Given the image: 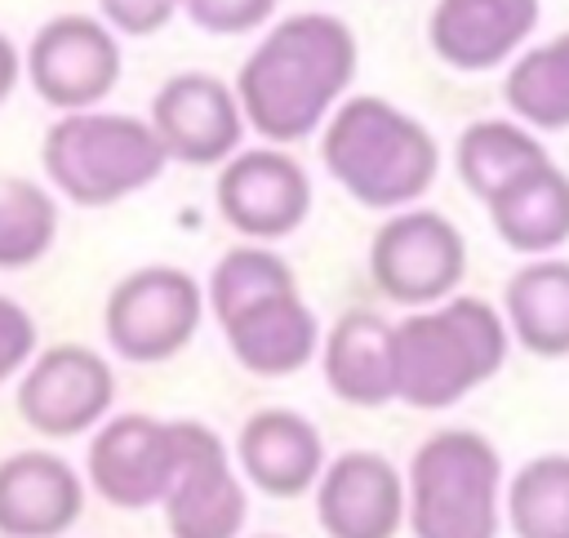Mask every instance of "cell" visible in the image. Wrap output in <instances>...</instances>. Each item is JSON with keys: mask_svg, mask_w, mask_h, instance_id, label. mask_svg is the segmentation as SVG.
Wrapping results in <instances>:
<instances>
[{"mask_svg": "<svg viewBox=\"0 0 569 538\" xmlns=\"http://www.w3.org/2000/svg\"><path fill=\"white\" fill-rule=\"evenodd\" d=\"M356 76V36L333 13L280 18L244 58L236 98L267 142H298L329 124Z\"/></svg>", "mask_w": 569, "mask_h": 538, "instance_id": "1", "label": "cell"}, {"mask_svg": "<svg viewBox=\"0 0 569 538\" xmlns=\"http://www.w3.org/2000/svg\"><path fill=\"white\" fill-rule=\"evenodd\" d=\"M511 347L502 311L485 298H445L396 325V400L413 409H449L489 382Z\"/></svg>", "mask_w": 569, "mask_h": 538, "instance_id": "2", "label": "cell"}, {"mask_svg": "<svg viewBox=\"0 0 569 538\" xmlns=\"http://www.w3.org/2000/svg\"><path fill=\"white\" fill-rule=\"evenodd\" d=\"M320 156L365 209H409L440 169L431 129L387 98H347L325 124Z\"/></svg>", "mask_w": 569, "mask_h": 538, "instance_id": "3", "label": "cell"}, {"mask_svg": "<svg viewBox=\"0 0 569 538\" xmlns=\"http://www.w3.org/2000/svg\"><path fill=\"white\" fill-rule=\"evenodd\" d=\"M40 165L58 196L84 209H102L151 187L164 173L169 156L151 120L93 107L49 124L40 142Z\"/></svg>", "mask_w": 569, "mask_h": 538, "instance_id": "4", "label": "cell"}, {"mask_svg": "<svg viewBox=\"0 0 569 538\" xmlns=\"http://www.w3.org/2000/svg\"><path fill=\"white\" fill-rule=\"evenodd\" d=\"M405 485L413 538H498L502 458L480 431L445 427L427 436Z\"/></svg>", "mask_w": 569, "mask_h": 538, "instance_id": "5", "label": "cell"}, {"mask_svg": "<svg viewBox=\"0 0 569 538\" xmlns=\"http://www.w3.org/2000/svg\"><path fill=\"white\" fill-rule=\"evenodd\" d=\"M369 271L391 302L422 311L453 298L467 271V240L445 213L409 205L378 227L369 245Z\"/></svg>", "mask_w": 569, "mask_h": 538, "instance_id": "6", "label": "cell"}, {"mask_svg": "<svg viewBox=\"0 0 569 538\" xmlns=\"http://www.w3.org/2000/svg\"><path fill=\"white\" fill-rule=\"evenodd\" d=\"M204 293L182 267H142L124 276L107 298V342L133 365L178 356L200 329Z\"/></svg>", "mask_w": 569, "mask_h": 538, "instance_id": "7", "label": "cell"}, {"mask_svg": "<svg viewBox=\"0 0 569 538\" xmlns=\"http://www.w3.org/2000/svg\"><path fill=\"white\" fill-rule=\"evenodd\" d=\"M22 71L31 89L62 116L93 111L120 84V36L102 18L58 13L31 36Z\"/></svg>", "mask_w": 569, "mask_h": 538, "instance_id": "8", "label": "cell"}, {"mask_svg": "<svg viewBox=\"0 0 569 538\" xmlns=\"http://www.w3.org/2000/svg\"><path fill=\"white\" fill-rule=\"evenodd\" d=\"M182 462V418L160 422L151 414H116L89 440V489L111 507L142 511L164 502Z\"/></svg>", "mask_w": 569, "mask_h": 538, "instance_id": "9", "label": "cell"}, {"mask_svg": "<svg viewBox=\"0 0 569 538\" xmlns=\"http://www.w3.org/2000/svg\"><path fill=\"white\" fill-rule=\"evenodd\" d=\"M116 400L111 365L80 342H58L31 356L18 378V414L31 431L49 440H71L98 431Z\"/></svg>", "mask_w": 569, "mask_h": 538, "instance_id": "10", "label": "cell"}, {"mask_svg": "<svg viewBox=\"0 0 569 538\" xmlns=\"http://www.w3.org/2000/svg\"><path fill=\"white\" fill-rule=\"evenodd\" d=\"M218 213L222 222L244 236L249 245H267V240H284L289 231H298L311 213V178L307 169L276 151V147H258V151H240L218 169Z\"/></svg>", "mask_w": 569, "mask_h": 538, "instance_id": "11", "label": "cell"}, {"mask_svg": "<svg viewBox=\"0 0 569 538\" xmlns=\"http://www.w3.org/2000/svg\"><path fill=\"white\" fill-rule=\"evenodd\" d=\"M160 507L173 538H236L244 529L249 498L213 427L182 418V462Z\"/></svg>", "mask_w": 569, "mask_h": 538, "instance_id": "12", "label": "cell"}, {"mask_svg": "<svg viewBox=\"0 0 569 538\" xmlns=\"http://www.w3.org/2000/svg\"><path fill=\"white\" fill-rule=\"evenodd\" d=\"M151 129L169 160L227 165L244 138V111L227 80L209 71H178L151 98Z\"/></svg>", "mask_w": 569, "mask_h": 538, "instance_id": "13", "label": "cell"}, {"mask_svg": "<svg viewBox=\"0 0 569 538\" xmlns=\"http://www.w3.org/2000/svg\"><path fill=\"white\" fill-rule=\"evenodd\" d=\"M316 516L325 538H396L409 520V485L391 458L347 449L316 480Z\"/></svg>", "mask_w": 569, "mask_h": 538, "instance_id": "14", "label": "cell"}, {"mask_svg": "<svg viewBox=\"0 0 569 538\" xmlns=\"http://www.w3.org/2000/svg\"><path fill=\"white\" fill-rule=\"evenodd\" d=\"M218 325L227 333L231 356L258 378L298 373L320 351V325H316L311 307L302 302L298 280L240 302L236 311L218 316Z\"/></svg>", "mask_w": 569, "mask_h": 538, "instance_id": "15", "label": "cell"}, {"mask_svg": "<svg viewBox=\"0 0 569 538\" xmlns=\"http://www.w3.org/2000/svg\"><path fill=\"white\" fill-rule=\"evenodd\" d=\"M84 511L80 471L49 449H18L0 458V534L62 538Z\"/></svg>", "mask_w": 569, "mask_h": 538, "instance_id": "16", "label": "cell"}, {"mask_svg": "<svg viewBox=\"0 0 569 538\" xmlns=\"http://www.w3.org/2000/svg\"><path fill=\"white\" fill-rule=\"evenodd\" d=\"M538 0H436L427 40L453 71L502 67L538 27Z\"/></svg>", "mask_w": 569, "mask_h": 538, "instance_id": "17", "label": "cell"}, {"mask_svg": "<svg viewBox=\"0 0 569 538\" xmlns=\"http://www.w3.org/2000/svg\"><path fill=\"white\" fill-rule=\"evenodd\" d=\"M236 462L267 498H298L325 471V440L293 409H258L236 436Z\"/></svg>", "mask_w": 569, "mask_h": 538, "instance_id": "18", "label": "cell"}, {"mask_svg": "<svg viewBox=\"0 0 569 538\" xmlns=\"http://www.w3.org/2000/svg\"><path fill=\"white\" fill-rule=\"evenodd\" d=\"M325 382L338 400L360 405V409H378L387 400H396V325L378 311H347L325 347Z\"/></svg>", "mask_w": 569, "mask_h": 538, "instance_id": "19", "label": "cell"}, {"mask_svg": "<svg viewBox=\"0 0 569 538\" xmlns=\"http://www.w3.org/2000/svg\"><path fill=\"white\" fill-rule=\"evenodd\" d=\"M489 218L507 249L551 258V249L569 240V173L551 160L529 169L498 200H489Z\"/></svg>", "mask_w": 569, "mask_h": 538, "instance_id": "20", "label": "cell"}, {"mask_svg": "<svg viewBox=\"0 0 569 538\" xmlns=\"http://www.w3.org/2000/svg\"><path fill=\"white\" fill-rule=\"evenodd\" d=\"M502 320L511 342L533 356H569V262L533 258L502 289Z\"/></svg>", "mask_w": 569, "mask_h": 538, "instance_id": "21", "label": "cell"}, {"mask_svg": "<svg viewBox=\"0 0 569 538\" xmlns=\"http://www.w3.org/2000/svg\"><path fill=\"white\" fill-rule=\"evenodd\" d=\"M547 147L542 138L520 124V120H476L458 133L453 147V169L462 178V187L471 196H480L485 205L498 200L511 182H520L529 169L547 165Z\"/></svg>", "mask_w": 569, "mask_h": 538, "instance_id": "22", "label": "cell"}, {"mask_svg": "<svg viewBox=\"0 0 569 538\" xmlns=\"http://www.w3.org/2000/svg\"><path fill=\"white\" fill-rule=\"evenodd\" d=\"M502 93L516 120L533 133L569 129V31L525 49L507 71Z\"/></svg>", "mask_w": 569, "mask_h": 538, "instance_id": "23", "label": "cell"}, {"mask_svg": "<svg viewBox=\"0 0 569 538\" xmlns=\"http://www.w3.org/2000/svg\"><path fill=\"white\" fill-rule=\"evenodd\" d=\"M507 525L516 538H569V454H538L511 476Z\"/></svg>", "mask_w": 569, "mask_h": 538, "instance_id": "24", "label": "cell"}, {"mask_svg": "<svg viewBox=\"0 0 569 538\" xmlns=\"http://www.w3.org/2000/svg\"><path fill=\"white\" fill-rule=\"evenodd\" d=\"M58 240L53 196L18 173H0V271L40 262Z\"/></svg>", "mask_w": 569, "mask_h": 538, "instance_id": "25", "label": "cell"}, {"mask_svg": "<svg viewBox=\"0 0 569 538\" xmlns=\"http://www.w3.org/2000/svg\"><path fill=\"white\" fill-rule=\"evenodd\" d=\"M280 285H293V267L280 253H271L267 245H236L218 258V267L209 276V307L218 316H227L240 302H249L267 289H280Z\"/></svg>", "mask_w": 569, "mask_h": 538, "instance_id": "26", "label": "cell"}, {"mask_svg": "<svg viewBox=\"0 0 569 538\" xmlns=\"http://www.w3.org/2000/svg\"><path fill=\"white\" fill-rule=\"evenodd\" d=\"M182 13L209 36H240L258 31L276 13V0H182Z\"/></svg>", "mask_w": 569, "mask_h": 538, "instance_id": "27", "label": "cell"}, {"mask_svg": "<svg viewBox=\"0 0 569 538\" xmlns=\"http://www.w3.org/2000/svg\"><path fill=\"white\" fill-rule=\"evenodd\" d=\"M36 356V320L22 302L0 293V382H9L18 369H27Z\"/></svg>", "mask_w": 569, "mask_h": 538, "instance_id": "28", "label": "cell"}, {"mask_svg": "<svg viewBox=\"0 0 569 538\" xmlns=\"http://www.w3.org/2000/svg\"><path fill=\"white\" fill-rule=\"evenodd\" d=\"M98 9L116 36H151L182 9V0H98Z\"/></svg>", "mask_w": 569, "mask_h": 538, "instance_id": "29", "label": "cell"}, {"mask_svg": "<svg viewBox=\"0 0 569 538\" xmlns=\"http://www.w3.org/2000/svg\"><path fill=\"white\" fill-rule=\"evenodd\" d=\"M18 76H22V58H18V44H13V40L0 31V102L13 93Z\"/></svg>", "mask_w": 569, "mask_h": 538, "instance_id": "30", "label": "cell"}]
</instances>
